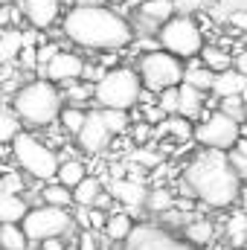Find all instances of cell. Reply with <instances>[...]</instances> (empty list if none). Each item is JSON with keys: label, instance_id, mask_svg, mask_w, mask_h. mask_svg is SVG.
Masks as SVG:
<instances>
[{"label": "cell", "instance_id": "60d3db41", "mask_svg": "<svg viewBox=\"0 0 247 250\" xmlns=\"http://www.w3.org/2000/svg\"><path fill=\"white\" fill-rule=\"evenodd\" d=\"M131 160H137L140 166L151 169V166H157V163H160V154H157V151H148V148H137V151L131 154Z\"/></svg>", "mask_w": 247, "mask_h": 250}, {"label": "cell", "instance_id": "7bdbcfd3", "mask_svg": "<svg viewBox=\"0 0 247 250\" xmlns=\"http://www.w3.org/2000/svg\"><path fill=\"white\" fill-rule=\"evenodd\" d=\"M21 18V9L12 3V6H0V29H9L12 23H18Z\"/></svg>", "mask_w": 247, "mask_h": 250}, {"label": "cell", "instance_id": "1f68e13d", "mask_svg": "<svg viewBox=\"0 0 247 250\" xmlns=\"http://www.w3.org/2000/svg\"><path fill=\"white\" fill-rule=\"evenodd\" d=\"M227 239L230 245H245L247 242V212H233L227 221Z\"/></svg>", "mask_w": 247, "mask_h": 250}, {"label": "cell", "instance_id": "7c38bea8", "mask_svg": "<svg viewBox=\"0 0 247 250\" xmlns=\"http://www.w3.org/2000/svg\"><path fill=\"white\" fill-rule=\"evenodd\" d=\"M82 70H84V59L76 56V53H67V50H59L41 67V73L50 84H70V82L82 79Z\"/></svg>", "mask_w": 247, "mask_h": 250}, {"label": "cell", "instance_id": "ac0fdd59", "mask_svg": "<svg viewBox=\"0 0 247 250\" xmlns=\"http://www.w3.org/2000/svg\"><path fill=\"white\" fill-rule=\"evenodd\" d=\"M26 209H29V204L23 195H12V192L0 189V224H21Z\"/></svg>", "mask_w": 247, "mask_h": 250}, {"label": "cell", "instance_id": "f35d334b", "mask_svg": "<svg viewBox=\"0 0 247 250\" xmlns=\"http://www.w3.org/2000/svg\"><path fill=\"white\" fill-rule=\"evenodd\" d=\"M73 248H76V250H102V245H99V239H96V233H90V230H82Z\"/></svg>", "mask_w": 247, "mask_h": 250}, {"label": "cell", "instance_id": "e575fe53", "mask_svg": "<svg viewBox=\"0 0 247 250\" xmlns=\"http://www.w3.org/2000/svg\"><path fill=\"white\" fill-rule=\"evenodd\" d=\"M218 111L227 114L230 120H236L239 125L247 123V111H245V99H242V96H227V99H221V102H218Z\"/></svg>", "mask_w": 247, "mask_h": 250}, {"label": "cell", "instance_id": "ffe728a7", "mask_svg": "<svg viewBox=\"0 0 247 250\" xmlns=\"http://www.w3.org/2000/svg\"><path fill=\"white\" fill-rule=\"evenodd\" d=\"M84 178H87V166H84L82 160H76V157H70V160H59L56 184H62V187L73 189V187H79Z\"/></svg>", "mask_w": 247, "mask_h": 250}, {"label": "cell", "instance_id": "9a60e30c", "mask_svg": "<svg viewBox=\"0 0 247 250\" xmlns=\"http://www.w3.org/2000/svg\"><path fill=\"white\" fill-rule=\"evenodd\" d=\"M209 90H212L218 99H227V96H242V93L247 90V79H245V76H239V73L230 67V70H221V73H215V76H212Z\"/></svg>", "mask_w": 247, "mask_h": 250}, {"label": "cell", "instance_id": "c3c4849f", "mask_svg": "<svg viewBox=\"0 0 247 250\" xmlns=\"http://www.w3.org/2000/svg\"><path fill=\"white\" fill-rule=\"evenodd\" d=\"M148 134H151V125H148V123H143V125H134V140H137L140 146H143V143L148 140Z\"/></svg>", "mask_w": 247, "mask_h": 250}, {"label": "cell", "instance_id": "bcb514c9", "mask_svg": "<svg viewBox=\"0 0 247 250\" xmlns=\"http://www.w3.org/2000/svg\"><path fill=\"white\" fill-rule=\"evenodd\" d=\"M233 70H236L239 76H245V79H247V50H242V53L233 59Z\"/></svg>", "mask_w": 247, "mask_h": 250}, {"label": "cell", "instance_id": "db71d44e", "mask_svg": "<svg viewBox=\"0 0 247 250\" xmlns=\"http://www.w3.org/2000/svg\"><path fill=\"white\" fill-rule=\"evenodd\" d=\"M242 99H245V111H247V90H245V93H242Z\"/></svg>", "mask_w": 247, "mask_h": 250}, {"label": "cell", "instance_id": "44dd1931", "mask_svg": "<svg viewBox=\"0 0 247 250\" xmlns=\"http://www.w3.org/2000/svg\"><path fill=\"white\" fill-rule=\"evenodd\" d=\"M137 15L160 26V23H166L175 15V6H172V0H143L137 6Z\"/></svg>", "mask_w": 247, "mask_h": 250}, {"label": "cell", "instance_id": "4316f807", "mask_svg": "<svg viewBox=\"0 0 247 250\" xmlns=\"http://www.w3.org/2000/svg\"><path fill=\"white\" fill-rule=\"evenodd\" d=\"M198 59L204 67H209L212 73H221V70H230L233 67V59L221 50V47H204L201 53H198Z\"/></svg>", "mask_w": 247, "mask_h": 250}, {"label": "cell", "instance_id": "6da1fadb", "mask_svg": "<svg viewBox=\"0 0 247 250\" xmlns=\"http://www.w3.org/2000/svg\"><path fill=\"white\" fill-rule=\"evenodd\" d=\"M62 32L82 50L117 53L134 41V26L108 6H73L62 15Z\"/></svg>", "mask_w": 247, "mask_h": 250}, {"label": "cell", "instance_id": "30bf717a", "mask_svg": "<svg viewBox=\"0 0 247 250\" xmlns=\"http://www.w3.org/2000/svg\"><path fill=\"white\" fill-rule=\"evenodd\" d=\"M192 137L204 146V148H215V151H230L239 143V123L230 120L221 111H212L209 117H204L201 125L192 128Z\"/></svg>", "mask_w": 247, "mask_h": 250}, {"label": "cell", "instance_id": "f6af8a7d", "mask_svg": "<svg viewBox=\"0 0 247 250\" xmlns=\"http://www.w3.org/2000/svg\"><path fill=\"white\" fill-rule=\"evenodd\" d=\"M224 21H227L233 29H242V32H247V12H230Z\"/></svg>", "mask_w": 247, "mask_h": 250}, {"label": "cell", "instance_id": "7a4b0ae2", "mask_svg": "<svg viewBox=\"0 0 247 250\" xmlns=\"http://www.w3.org/2000/svg\"><path fill=\"white\" fill-rule=\"evenodd\" d=\"M186 189L212 209H227L236 201H242V178L230 166L227 151L204 148L198 151L184 169Z\"/></svg>", "mask_w": 247, "mask_h": 250}, {"label": "cell", "instance_id": "816d5d0a", "mask_svg": "<svg viewBox=\"0 0 247 250\" xmlns=\"http://www.w3.org/2000/svg\"><path fill=\"white\" fill-rule=\"evenodd\" d=\"M12 3H15V0H0V6H12Z\"/></svg>", "mask_w": 247, "mask_h": 250}, {"label": "cell", "instance_id": "836d02e7", "mask_svg": "<svg viewBox=\"0 0 247 250\" xmlns=\"http://www.w3.org/2000/svg\"><path fill=\"white\" fill-rule=\"evenodd\" d=\"M227 157H230V166L236 169V175L242 178V184L247 181V140H239L230 151H227Z\"/></svg>", "mask_w": 247, "mask_h": 250}, {"label": "cell", "instance_id": "e0dca14e", "mask_svg": "<svg viewBox=\"0 0 247 250\" xmlns=\"http://www.w3.org/2000/svg\"><path fill=\"white\" fill-rule=\"evenodd\" d=\"M131 230H134V218L125 212V209H114V212H108V221H105V227H102V233H105V239L108 242H120L123 245L125 239L131 236Z\"/></svg>", "mask_w": 247, "mask_h": 250}, {"label": "cell", "instance_id": "52a82bcc", "mask_svg": "<svg viewBox=\"0 0 247 250\" xmlns=\"http://www.w3.org/2000/svg\"><path fill=\"white\" fill-rule=\"evenodd\" d=\"M12 154H15L18 166H21L29 178H35V181H56L59 154H56L44 140H38L35 134L21 131V134L12 140Z\"/></svg>", "mask_w": 247, "mask_h": 250}, {"label": "cell", "instance_id": "2e32d148", "mask_svg": "<svg viewBox=\"0 0 247 250\" xmlns=\"http://www.w3.org/2000/svg\"><path fill=\"white\" fill-rule=\"evenodd\" d=\"M201 111H204V93L181 82L178 84V114L175 117H184V120L192 123L195 117H201Z\"/></svg>", "mask_w": 247, "mask_h": 250}, {"label": "cell", "instance_id": "cb8c5ba5", "mask_svg": "<svg viewBox=\"0 0 247 250\" xmlns=\"http://www.w3.org/2000/svg\"><path fill=\"white\" fill-rule=\"evenodd\" d=\"M70 192H73V204L76 207H93L96 198H99V192H102V181L93 178V175H87L79 187H73Z\"/></svg>", "mask_w": 247, "mask_h": 250}, {"label": "cell", "instance_id": "5b68a950", "mask_svg": "<svg viewBox=\"0 0 247 250\" xmlns=\"http://www.w3.org/2000/svg\"><path fill=\"white\" fill-rule=\"evenodd\" d=\"M154 38L163 53H169L175 59H186V62L198 59V53L204 50V32L192 15H172L166 23H160Z\"/></svg>", "mask_w": 247, "mask_h": 250}, {"label": "cell", "instance_id": "83f0119b", "mask_svg": "<svg viewBox=\"0 0 247 250\" xmlns=\"http://www.w3.org/2000/svg\"><path fill=\"white\" fill-rule=\"evenodd\" d=\"M62 99L67 102V105H79V108H82L87 99H93V84L76 79V82L67 84V90H62Z\"/></svg>", "mask_w": 247, "mask_h": 250}, {"label": "cell", "instance_id": "4fadbf2b", "mask_svg": "<svg viewBox=\"0 0 247 250\" xmlns=\"http://www.w3.org/2000/svg\"><path fill=\"white\" fill-rule=\"evenodd\" d=\"M76 143H79V148L87 151V154H99V151H105V148L111 146V131L105 128L99 111H87L84 125H82L79 134H76Z\"/></svg>", "mask_w": 247, "mask_h": 250}, {"label": "cell", "instance_id": "b9f144b4", "mask_svg": "<svg viewBox=\"0 0 247 250\" xmlns=\"http://www.w3.org/2000/svg\"><path fill=\"white\" fill-rule=\"evenodd\" d=\"M206 0H172L175 6V15H195L198 9H204Z\"/></svg>", "mask_w": 247, "mask_h": 250}, {"label": "cell", "instance_id": "f546056e", "mask_svg": "<svg viewBox=\"0 0 247 250\" xmlns=\"http://www.w3.org/2000/svg\"><path fill=\"white\" fill-rule=\"evenodd\" d=\"M21 134V120L15 117L12 108H0V146L12 143Z\"/></svg>", "mask_w": 247, "mask_h": 250}, {"label": "cell", "instance_id": "8992f818", "mask_svg": "<svg viewBox=\"0 0 247 250\" xmlns=\"http://www.w3.org/2000/svg\"><path fill=\"white\" fill-rule=\"evenodd\" d=\"M21 230L29 242V248H38L47 239H67L76 224H73V212L59 209V207H29L26 215L21 218Z\"/></svg>", "mask_w": 247, "mask_h": 250}, {"label": "cell", "instance_id": "8fae6325", "mask_svg": "<svg viewBox=\"0 0 247 250\" xmlns=\"http://www.w3.org/2000/svg\"><path fill=\"white\" fill-rule=\"evenodd\" d=\"M18 9L29 23V29H38V32L56 26L62 18V0H18Z\"/></svg>", "mask_w": 247, "mask_h": 250}, {"label": "cell", "instance_id": "9c48e42d", "mask_svg": "<svg viewBox=\"0 0 247 250\" xmlns=\"http://www.w3.org/2000/svg\"><path fill=\"white\" fill-rule=\"evenodd\" d=\"M123 250H201V248L189 245L184 236L172 233L163 224L140 221V224H134L131 236L123 242Z\"/></svg>", "mask_w": 247, "mask_h": 250}, {"label": "cell", "instance_id": "603a6c76", "mask_svg": "<svg viewBox=\"0 0 247 250\" xmlns=\"http://www.w3.org/2000/svg\"><path fill=\"white\" fill-rule=\"evenodd\" d=\"M41 204L44 207H59V209H70L73 207V192L56 181H47L41 189Z\"/></svg>", "mask_w": 247, "mask_h": 250}, {"label": "cell", "instance_id": "d6986e66", "mask_svg": "<svg viewBox=\"0 0 247 250\" xmlns=\"http://www.w3.org/2000/svg\"><path fill=\"white\" fill-rule=\"evenodd\" d=\"M21 50H23V29H18V26L3 29L0 32V67L18 62Z\"/></svg>", "mask_w": 247, "mask_h": 250}, {"label": "cell", "instance_id": "277c9868", "mask_svg": "<svg viewBox=\"0 0 247 250\" xmlns=\"http://www.w3.org/2000/svg\"><path fill=\"white\" fill-rule=\"evenodd\" d=\"M143 82L134 67H114L93 84V99L102 111H131L140 102Z\"/></svg>", "mask_w": 247, "mask_h": 250}, {"label": "cell", "instance_id": "681fc988", "mask_svg": "<svg viewBox=\"0 0 247 250\" xmlns=\"http://www.w3.org/2000/svg\"><path fill=\"white\" fill-rule=\"evenodd\" d=\"M67 248V242L64 239H47V242H41L38 250H64Z\"/></svg>", "mask_w": 247, "mask_h": 250}, {"label": "cell", "instance_id": "d590c367", "mask_svg": "<svg viewBox=\"0 0 247 250\" xmlns=\"http://www.w3.org/2000/svg\"><path fill=\"white\" fill-rule=\"evenodd\" d=\"M163 134H172L175 140H192V123L184 117H169L166 123L160 125Z\"/></svg>", "mask_w": 247, "mask_h": 250}, {"label": "cell", "instance_id": "484cf974", "mask_svg": "<svg viewBox=\"0 0 247 250\" xmlns=\"http://www.w3.org/2000/svg\"><path fill=\"white\" fill-rule=\"evenodd\" d=\"M0 250H29L21 224H0Z\"/></svg>", "mask_w": 247, "mask_h": 250}, {"label": "cell", "instance_id": "4dcf8cb0", "mask_svg": "<svg viewBox=\"0 0 247 250\" xmlns=\"http://www.w3.org/2000/svg\"><path fill=\"white\" fill-rule=\"evenodd\" d=\"M145 209H151V212H169L172 207H175V198H172V192L169 189H151L148 195H145V204H143Z\"/></svg>", "mask_w": 247, "mask_h": 250}, {"label": "cell", "instance_id": "d4e9b609", "mask_svg": "<svg viewBox=\"0 0 247 250\" xmlns=\"http://www.w3.org/2000/svg\"><path fill=\"white\" fill-rule=\"evenodd\" d=\"M212 236H215V230H212V224L209 221H189V224H184V239L189 242V245H195V248L204 250V245H209L212 242Z\"/></svg>", "mask_w": 247, "mask_h": 250}, {"label": "cell", "instance_id": "f1b7e54d", "mask_svg": "<svg viewBox=\"0 0 247 250\" xmlns=\"http://www.w3.org/2000/svg\"><path fill=\"white\" fill-rule=\"evenodd\" d=\"M84 117H87V111L84 108H79V105H64L62 111H59V123L67 134H79V128L84 125Z\"/></svg>", "mask_w": 247, "mask_h": 250}, {"label": "cell", "instance_id": "ab89813d", "mask_svg": "<svg viewBox=\"0 0 247 250\" xmlns=\"http://www.w3.org/2000/svg\"><path fill=\"white\" fill-rule=\"evenodd\" d=\"M230 12H247V0H218L215 15L218 18H227Z\"/></svg>", "mask_w": 247, "mask_h": 250}, {"label": "cell", "instance_id": "f5cc1de1", "mask_svg": "<svg viewBox=\"0 0 247 250\" xmlns=\"http://www.w3.org/2000/svg\"><path fill=\"white\" fill-rule=\"evenodd\" d=\"M242 198H245V204H247V187H245V189H242Z\"/></svg>", "mask_w": 247, "mask_h": 250}, {"label": "cell", "instance_id": "ba28073f", "mask_svg": "<svg viewBox=\"0 0 247 250\" xmlns=\"http://www.w3.org/2000/svg\"><path fill=\"white\" fill-rule=\"evenodd\" d=\"M137 76L143 82V90L160 93L166 87H178L184 82V64L181 59L157 50V53H143L137 62Z\"/></svg>", "mask_w": 247, "mask_h": 250}, {"label": "cell", "instance_id": "ee69618b", "mask_svg": "<svg viewBox=\"0 0 247 250\" xmlns=\"http://www.w3.org/2000/svg\"><path fill=\"white\" fill-rule=\"evenodd\" d=\"M137 50H143V53H157L160 44H157L154 35H140V38H137Z\"/></svg>", "mask_w": 247, "mask_h": 250}, {"label": "cell", "instance_id": "d6a6232c", "mask_svg": "<svg viewBox=\"0 0 247 250\" xmlns=\"http://www.w3.org/2000/svg\"><path fill=\"white\" fill-rule=\"evenodd\" d=\"M99 117H102L105 128L111 131V137H117V134H125V131L131 128L128 111H102V108H99Z\"/></svg>", "mask_w": 247, "mask_h": 250}, {"label": "cell", "instance_id": "f907efd6", "mask_svg": "<svg viewBox=\"0 0 247 250\" xmlns=\"http://www.w3.org/2000/svg\"><path fill=\"white\" fill-rule=\"evenodd\" d=\"M73 6H105V0H73Z\"/></svg>", "mask_w": 247, "mask_h": 250}, {"label": "cell", "instance_id": "74e56055", "mask_svg": "<svg viewBox=\"0 0 247 250\" xmlns=\"http://www.w3.org/2000/svg\"><path fill=\"white\" fill-rule=\"evenodd\" d=\"M0 189L3 192H12V195H21L26 189V184H23V178L18 172H3L0 175Z\"/></svg>", "mask_w": 247, "mask_h": 250}, {"label": "cell", "instance_id": "11a10c76", "mask_svg": "<svg viewBox=\"0 0 247 250\" xmlns=\"http://www.w3.org/2000/svg\"><path fill=\"white\" fill-rule=\"evenodd\" d=\"M64 250H76V248H73V245H67V248H64Z\"/></svg>", "mask_w": 247, "mask_h": 250}, {"label": "cell", "instance_id": "5bb4252c", "mask_svg": "<svg viewBox=\"0 0 247 250\" xmlns=\"http://www.w3.org/2000/svg\"><path fill=\"white\" fill-rule=\"evenodd\" d=\"M108 195H111L117 204H123L125 212L131 215V212H137V209L145 204L148 189H145V184H143V181H134V178H117V181H111Z\"/></svg>", "mask_w": 247, "mask_h": 250}, {"label": "cell", "instance_id": "8d00e7d4", "mask_svg": "<svg viewBox=\"0 0 247 250\" xmlns=\"http://www.w3.org/2000/svg\"><path fill=\"white\" fill-rule=\"evenodd\" d=\"M163 114H169V117H175L178 114V87H166V90H160L157 93V102H154Z\"/></svg>", "mask_w": 247, "mask_h": 250}, {"label": "cell", "instance_id": "7dc6e473", "mask_svg": "<svg viewBox=\"0 0 247 250\" xmlns=\"http://www.w3.org/2000/svg\"><path fill=\"white\" fill-rule=\"evenodd\" d=\"M163 117H166V114H163V111H160L157 105H151V108H145V123H148V125H157V123H163Z\"/></svg>", "mask_w": 247, "mask_h": 250}, {"label": "cell", "instance_id": "3957f363", "mask_svg": "<svg viewBox=\"0 0 247 250\" xmlns=\"http://www.w3.org/2000/svg\"><path fill=\"white\" fill-rule=\"evenodd\" d=\"M62 108H64L62 90L56 84H50L47 79L23 82L15 90V99H12L15 117L21 120V125H29V128H50L59 120Z\"/></svg>", "mask_w": 247, "mask_h": 250}, {"label": "cell", "instance_id": "7402d4cb", "mask_svg": "<svg viewBox=\"0 0 247 250\" xmlns=\"http://www.w3.org/2000/svg\"><path fill=\"white\" fill-rule=\"evenodd\" d=\"M212 70L209 67H204L201 59H189V67H184V84L189 87H195V90H209V84H212Z\"/></svg>", "mask_w": 247, "mask_h": 250}]
</instances>
